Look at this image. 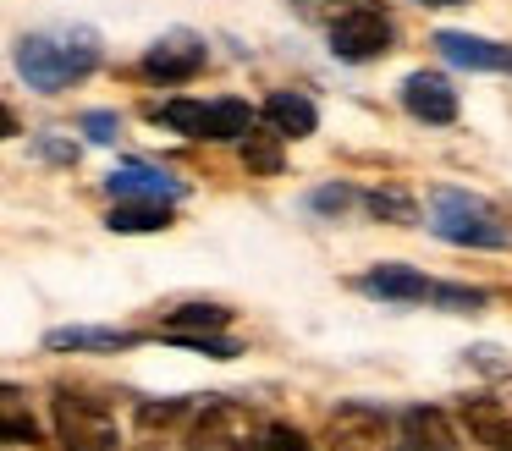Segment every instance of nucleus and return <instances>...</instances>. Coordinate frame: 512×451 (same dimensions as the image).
Returning <instances> with one entry per match:
<instances>
[{
	"label": "nucleus",
	"mask_w": 512,
	"mask_h": 451,
	"mask_svg": "<svg viewBox=\"0 0 512 451\" xmlns=\"http://www.w3.org/2000/svg\"><path fill=\"white\" fill-rule=\"evenodd\" d=\"M265 121H270L276 138H309V132L320 127V110H314L303 94H270L265 99Z\"/></svg>",
	"instance_id": "15"
},
{
	"label": "nucleus",
	"mask_w": 512,
	"mask_h": 451,
	"mask_svg": "<svg viewBox=\"0 0 512 451\" xmlns=\"http://www.w3.org/2000/svg\"><path fill=\"white\" fill-rule=\"evenodd\" d=\"M243 165L254 176H281V138L276 132H243Z\"/></svg>",
	"instance_id": "18"
},
{
	"label": "nucleus",
	"mask_w": 512,
	"mask_h": 451,
	"mask_svg": "<svg viewBox=\"0 0 512 451\" xmlns=\"http://www.w3.org/2000/svg\"><path fill=\"white\" fill-rule=\"evenodd\" d=\"M259 435L265 429L254 424V413L237 402H210L199 418H193V451H248L259 446Z\"/></svg>",
	"instance_id": "6"
},
{
	"label": "nucleus",
	"mask_w": 512,
	"mask_h": 451,
	"mask_svg": "<svg viewBox=\"0 0 512 451\" xmlns=\"http://www.w3.org/2000/svg\"><path fill=\"white\" fill-rule=\"evenodd\" d=\"M100 66V39L89 28H61V33H28L17 44V72L39 94H61V88L83 83Z\"/></svg>",
	"instance_id": "1"
},
{
	"label": "nucleus",
	"mask_w": 512,
	"mask_h": 451,
	"mask_svg": "<svg viewBox=\"0 0 512 451\" xmlns=\"http://www.w3.org/2000/svg\"><path fill=\"white\" fill-rule=\"evenodd\" d=\"M105 187H111L116 204H127V198H149V204H171V198H182V182L177 176H166L160 165H122V171L105 176Z\"/></svg>",
	"instance_id": "10"
},
{
	"label": "nucleus",
	"mask_w": 512,
	"mask_h": 451,
	"mask_svg": "<svg viewBox=\"0 0 512 451\" xmlns=\"http://www.w3.org/2000/svg\"><path fill=\"white\" fill-rule=\"evenodd\" d=\"M435 50L468 72H512V44L479 39V33H435Z\"/></svg>",
	"instance_id": "9"
},
{
	"label": "nucleus",
	"mask_w": 512,
	"mask_h": 451,
	"mask_svg": "<svg viewBox=\"0 0 512 451\" xmlns=\"http://www.w3.org/2000/svg\"><path fill=\"white\" fill-rule=\"evenodd\" d=\"M369 209L386 215V220H397V226H408V220H413V198L408 193H369Z\"/></svg>",
	"instance_id": "20"
},
{
	"label": "nucleus",
	"mask_w": 512,
	"mask_h": 451,
	"mask_svg": "<svg viewBox=\"0 0 512 451\" xmlns=\"http://www.w3.org/2000/svg\"><path fill=\"white\" fill-rule=\"evenodd\" d=\"M182 413H188V402H144L138 407L144 424H171V418H182Z\"/></svg>",
	"instance_id": "24"
},
{
	"label": "nucleus",
	"mask_w": 512,
	"mask_h": 451,
	"mask_svg": "<svg viewBox=\"0 0 512 451\" xmlns=\"http://www.w3.org/2000/svg\"><path fill=\"white\" fill-rule=\"evenodd\" d=\"M259 446H265V451H314L309 440H303L298 429H287V424H265V435H259Z\"/></svg>",
	"instance_id": "21"
},
{
	"label": "nucleus",
	"mask_w": 512,
	"mask_h": 451,
	"mask_svg": "<svg viewBox=\"0 0 512 451\" xmlns=\"http://www.w3.org/2000/svg\"><path fill=\"white\" fill-rule=\"evenodd\" d=\"M133 330H111V325H61L45 336L50 352H122L133 347Z\"/></svg>",
	"instance_id": "13"
},
{
	"label": "nucleus",
	"mask_w": 512,
	"mask_h": 451,
	"mask_svg": "<svg viewBox=\"0 0 512 451\" xmlns=\"http://www.w3.org/2000/svg\"><path fill=\"white\" fill-rule=\"evenodd\" d=\"M17 132V116H12V105H0V138H12Z\"/></svg>",
	"instance_id": "26"
},
{
	"label": "nucleus",
	"mask_w": 512,
	"mask_h": 451,
	"mask_svg": "<svg viewBox=\"0 0 512 451\" xmlns=\"http://www.w3.org/2000/svg\"><path fill=\"white\" fill-rule=\"evenodd\" d=\"M402 110L430 121V127H446V121H457V88L441 72H413L402 83Z\"/></svg>",
	"instance_id": "8"
},
{
	"label": "nucleus",
	"mask_w": 512,
	"mask_h": 451,
	"mask_svg": "<svg viewBox=\"0 0 512 451\" xmlns=\"http://www.w3.org/2000/svg\"><path fill=\"white\" fill-rule=\"evenodd\" d=\"M463 429L474 440H485L490 451H512V413L496 407L490 396H468L463 402Z\"/></svg>",
	"instance_id": "14"
},
{
	"label": "nucleus",
	"mask_w": 512,
	"mask_h": 451,
	"mask_svg": "<svg viewBox=\"0 0 512 451\" xmlns=\"http://www.w3.org/2000/svg\"><path fill=\"white\" fill-rule=\"evenodd\" d=\"M226 319H232V308L221 303H182L166 314V336H215Z\"/></svg>",
	"instance_id": "16"
},
{
	"label": "nucleus",
	"mask_w": 512,
	"mask_h": 451,
	"mask_svg": "<svg viewBox=\"0 0 512 451\" xmlns=\"http://www.w3.org/2000/svg\"><path fill=\"white\" fill-rule=\"evenodd\" d=\"M199 66H204V39H193V33H166L160 44L144 50V77H155V83H188Z\"/></svg>",
	"instance_id": "7"
},
{
	"label": "nucleus",
	"mask_w": 512,
	"mask_h": 451,
	"mask_svg": "<svg viewBox=\"0 0 512 451\" xmlns=\"http://www.w3.org/2000/svg\"><path fill=\"white\" fill-rule=\"evenodd\" d=\"M391 50V17L380 6H353L331 22V55L336 61H380Z\"/></svg>",
	"instance_id": "5"
},
{
	"label": "nucleus",
	"mask_w": 512,
	"mask_h": 451,
	"mask_svg": "<svg viewBox=\"0 0 512 451\" xmlns=\"http://www.w3.org/2000/svg\"><path fill=\"white\" fill-rule=\"evenodd\" d=\"M39 440V424L17 407H0V446H34Z\"/></svg>",
	"instance_id": "19"
},
{
	"label": "nucleus",
	"mask_w": 512,
	"mask_h": 451,
	"mask_svg": "<svg viewBox=\"0 0 512 451\" xmlns=\"http://www.w3.org/2000/svg\"><path fill=\"white\" fill-rule=\"evenodd\" d=\"M435 303H446V308H479L485 303V292H468V286H435Z\"/></svg>",
	"instance_id": "23"
},
{
	"label": "nucleus",
	"mask_w": 512,
	"mask_h": 451,
	"mask_svg": "<svg viewBox=\"0 0 512 451\" xmlns=\"http://www.w3.org/2000/svg\"><path fill=\"white\" fill-rule=\"evenodd\" d=\"M155 116L166 121L171 132H182V138H210V143L254 132V110H248L243 99H171Z\"/></svg>",
	"instance_id": "3"
},
{
	"label": "nucleus",
	"mask_w": 512,
	"mask_h": 451,
	"mask_svg": "<svg viewBox=\"0 0 512 451\" xmlns=\"http://www.w3.org/2000/svg\"><path fill=\"white\" fill-rule=\"evenodd\" d=\"M358 292L369 297H386V303H430L435 281L419 270H408V264H380V270L358 275Z\"/></svg>",
	"instance_id": "11"
},
{
	"label": "nucleus",
	"mask_w": 512,
	"mask_h": 451,
	"mask_svg": "<svg viewBox=\"0 0 512 451\" xmlns=\"http://www.w3.org/2000/svg\"><path fill=\"white\" fill-rule=\"evenodd\" d=\"M353 198H358L353 187H320V193H314L309 204H314V209H325V215H342V209L353 204Z\"/></svg>",
	"instance_id": "22"
},
{
	"label": "nucleus",
	"mask_w": 512,
	"mask_h": 451,
	"mask_svg": "<svg viewBox=\"0 0 512 451\" xmlns=\"http://www.w3.org/2000/svg\"><path fill=\"white\" fill-rule=\"evenodd\" d=\"M430 231L446 242H457V248H501V242H507V226H501L496 209L474 193H457V187H441V193H435Z\"/></svg>",
	"instance_id": "2"
},
{
	"label": "nucleus",
	"mask_w": 512,
	"mask_h": 451,
	"mask_svg": "<svg viewBox=\"0 0 512 451\" xmlns=\"http://www.w3.org/2000/svg\"><path fill=\"white\" fill-rule=\"evenodd\" d=\"M56 429H61V446L67 451H116V424H111L100 396L61 391L56 396Z\"/></svg>",
	"instance_id": "4"
},
{
	"label": "nucleus",
	"mask_w": 512,
	"mask_h": 451,
	"mask_svg": "<svg viewBox=\"0 0 512 451\" xmlns=\"http://www.w3.org/2000/svg\"><path fill=\"white\" fill-rule=\"evenodd\" d=\"M424 6H463V0H424Z\"/></svg>",
	"instance_id": "27"
},
{
	"label": "nucleus",
	"mask_w": 512,
	"mask_h": 451,
	"mask_svg": "<svg viewBox=\"0 0 512 451\" xmlns=\"http://www.w3.org/2000/svg\"><path fill=\"white\" fill-rule=\"evenodd\" d=\"M83 132H89L94 143H111V138H116V116H105V110H94V116H83Z\"/></svg>",
	"instance_id": "25"
},
{
	"label": "nucleus",
	"mask_w": 512,
	"mask_h": 451,
	"mask_svg": "<svg viewBox=\"0 0 512 451\" xmlns=\"http://www.w3.org/2000/svg\"><path fill=\"white\" fill-rule=\"evenodd\" d=\"M111 231H166L171 226V204H149V198H127V204L111 209V220H105Z\"/></svg>",
	"instance_id": "17"
},
{
	"label": "nucleus",
	"mask_w": 512,
	"mask_h": 451,
	"mask_svg": "<svg viewBox=\"0 0 512 451\" xmlns=\"http://www.w3.org/2000/svg\"><path fill=\"white\" fill-rule=\"evenodd\" d=\"M397 451H457V435H452L441 407H408V413H402Z\"/></svg>",
	"instance_id": "12"
}]
</instances>
